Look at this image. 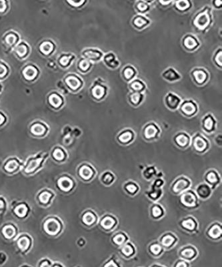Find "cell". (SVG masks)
<instances>
[{
    "label": "cell",
    "instance_id": "obj_56",
    "mask_svg": "<svg viewBox=\"0 0 222 267\" xmlns=\"http://www.w3.org/2000/svg\"><path fill=\"white\" fill-rule=\"evenodd\" d=\"M138 8L140 9V10L144 11V10H145L146 9H147V6H146L145 4L144 3H140L138 5Z\"/></svg>",
    "mask_w": 222,
    "mask_h": 267
},
{
    "label": "cell",
    "instance_id": "obj_31",
    "mask_svg": "<svg viewBox=\"0 0 222 267\" xmlns=\"http://www.w3.org/2000/svg\"><path fill=\"white\" fill-rule=\"evenodd\" d=\"M182 225L184 228L189 230H193L195 228V223L192 219L184 220L182 222Z\"/></svg>",
    "mask_w": 222,
    "mask_h": 267
},
{
    "label": "cell",
    "instance_id": "obj_2",
    "mask_svg": "<svg viewBox=\"0 0 222 267\" xmlns=\"http://www.w3.org/2000/svg\"><path fill=\"white\" fill-rule=\"evenodd\" d=\"M58 185L62 190L69 191L73 186V182L69 178L64 177L59 180Z\"/></svg>",
    "mask_w": 222,
    "mask_h": 267
},
{
    "label": "cell",
    "instance_id": "obj_54",
    "mask_svg": "<svg viewBox=\"0 0 222 267\" xmlns=\"http://www.w3.org/2000/svg\"><path fill=\"white\" fill-rule=\"evenodd\" d=\"M127 190L129 192H130L131 193H134V192L137 190V187L134 185H130L127 186Z\"/></svg>",
    "mask_w": 222,
    "mask_h": 267
},
{
    "label": "cell",
    "instance_id": "obj_47",
    "mask_svg": "<svg viewBox=\"0 0 222 267\" xmlns=\"http://www.w3.org/2000/svg\"><path fill=\"white\" fill-rule=\"evenodd\" d=\"M124 75H125L126 78L128 79L130 78L134 75V71H133V69H131V68H127L126 69L125 72H124Z\"/></svg>",
    "mask_w": 222,
    "mask_h": 267
},
{
    "label": "cell",
    "instance_id": "obj_49",
    "mask_svg": "<svg viewBox=\"0 0 222 267\" xmlns=\"http://www.w3.org/2000/svg\"><path fill=\"white\" fill-rule=\"evenodd\" d=\"M80 67L83 70H86V69H87L88 68L90 67V63H89L87 61L83 60L80 64Z\"/></svg>",
    "mask_w": 222,
    "mask_h": 267
},
{
    "label": "cell",
    "instance_id": "obj_33",
    "mask_svg": "<svg viewBox=\"0 0 222 267\" xmlns=\"http://www.w3.org/2000/svg\"><path fill=\"white\" fill-rule=\"evenodd\" d=\"M50 197H51V194L50 193H48L47 192H43V193H42L40 195H39V200H40L41 202L43 204H46L47 203Z\"/></svg>",
    "mask_w": 222,
    "mask_h": 267
},
{
    "label": "cell",
    "instance_id": "obj_5",
    "mask_svg": "<svg viewBox=\"0 0 222 267\" xmlns=\"http://www.w3.org/2000/svg\"><path fill=\"white\" fill-rule=\"evenodd\" d=\"M24 77L28 79V80H32L35 78L37 76V70L36 69L32 66L27 67L24 71Z\"/></svg>",
    "mask_w": 222,
    "mask_h": 267
},
{
    "label": "cell",
    "instance_id": "obj_26",
    "mask_svg": "<svg viewBox=\"0 0 222 267\" xmlns=\"http://www.w3.org/2000/svg\"><path fill=\"white\" fill-rule=\"evenodd\" d=\"M28 51V48L25 45H20L16 48V52L20 57H24L26 55Z\"/></svg>",
    "mask_w": 222,
    "mask_h": 267
},
{
    "label": "cell",
    "instance_id": "obj_50",
    "mask_svg": "<svg viewBox=\"0 0 222 267\" xmlns=\"http://www.w3.org/2000/svg\"><path fill=\"white\" fill-rule=\"evenodd\" d=\"M112 180H113V177H112V175L109 174H105V176H104V182L105 183H106V184H109V183H110L112 181Z\"/></svg>",
    "mask_w": 222,
    "mask_h": 267
},
{
    "label": "cell",
    "instance_id": "obj_9",
    "mask_svg": "<svg viewBox=\"0 0 222 267\" xmlns=\"http://www.w3.org/2000/svg\"><path fill=\"white\" fill-rule=\"evenodd\" d=\"M40 162H41L40 159H36V160H32L29 163L28 166H27V168H26L25 172H28V173H29V172H32L34 171V170L39 166V164H40Z\"/></svg>",
    "mask_w": 222,
    "mask_h": 267
},
{
    "label": "cell",
    "instance_id": "obj_1",
    "mask_svg": "<svg viewBox=\"0 0 222 267\" xmlns=\"http://www.w3.org/2000/svg\"><path fill=\"white\" fill-rule=\"evenodd\" d=\"M44 229L49 234L55 235L59 233L60 230V224L56 219L50 218L46 222L45 225H44Z\"/></svg>",
    "mask_w": 222,
    "mask_h": 267
},
{
    "label": "cell",
    "instance_id": "obj_40",
    "mask_svg": "<svg viewBox=\"0 0 222 267\" xmlns=\"http://www.w3.org/2000/svg\"><path fill=\"white\" fill-rule=\"evenodd\" d=\"M164 76H165L167 79H168V80H175L177 77L175 73L172 70H169L168 72H166V73L164 74Z\"/></svg>",
    "mask_w": 222,
    "mask_h": 267
},
{
    "label": "cell",
    "instance_id": "obj_41",
    "mask_svg": "<svg viewBox=\"0 0 222 267\" xmlns=\"http://www.w3.org/2000/svg\"><path fill=\"white\" fill-rule=\"evenodd\" d=\"M151 251H152L155 255H158V254L161 252L162 248L160 247V246H159L158 244H154L152 245V247L150 248Z\"/></svg>",
    "mask_w": 222,
    "mask_h": 267
},
{
    "label": "cell",
    "instance_id": "obj_19",
    "mask_svg": "<svg viewBox=\"0 0 222 267\" xmlns=\"http://www.w3.org/2000/svg\"><path fill=\"white\" fill-rule=\"evenodd\" d=\"M53 45L50 42H44L40 46V50L41 51L43 52V54H48L51 52V51L53 50Z\"/></svg>",
    "mask_w": 222,
    "mask_h": 267
},
{
    "label": "cell",
    "instance_id": "obj_3",
    "mask_svg": "<svg viewBox=\"0 0 222 267\" xmlns=\"http://www.w3.org/2000/svg\"><path fill=\"white\" fill-rule=\"evenodd\" d=\"M210 22V18L207 14H202L199 15L196 20H195V24L198 26L199 28H204Z\"/></svg>",
    "mask_w": 222,
    "mask_h": 267
},
{
    "label": "cell",
    "instance_id": "obj_53",
    "mask_svg": "<svg viewBox=\"0 0 222 267\" xmlns=\"http://www.w3.org/2000/svg\"><path fill=\"white\" fill-rule=\"evenodd\" d=\"M7 69L3 65H0V77H3L6 74Z\"/></svg>",
    "mask_w": 222,
    "mask_h": 267
},
{
    "label": "cell",
    "instance_id": "obj_4",
    "mask_svg": "<svg viewBox=\"0 0 222 267\" xmlns=\"http://www.w3.org/2000/svg\"><path fill=\"white\" fill-rule=\"evenodd\" d=\"M181 202L184 205L188 207H193L195 203V198L193 194L186 193L181 197Z\"/></svg>",
    "mask_w": 222,
    "mask_h": 267
},
{
    "label": "cell",
    "instance_id": "obj_58",
    "mask_svg": "<svg viewBox=\"0 0 222 267\" xmlns=\"http://www.w3.org/2000/svg\"><path fill=\"white\" fill-rule=\"evenodd\" d=\"M116 266V265H115V264H114L113 261H110V262H109V263H108V264H107V265H105V266Z\"/></svg>",
    "mask_w": 222,
    "mask_h": 267
},
{
    "label": "cell",
    "instance_id": "obj_25",
    "mask_svg": "<svg viewBox=\"0 0 222 267\" xmlns=\"http://www.w3.org/2000/svg\"><path fill=\"white\" fill-rule=\"evenodd\" d=\"M84 54H85V56L87 57V58H90L91 60L99 59L101 56V54L99 53V52L94 51H87Z\"/></svg>",
    "mask_w": 222,
    "mask_h": 267
},
{
    "label": "cell",
    "instance_id": "obj_38",
    "mask_svg": "<svg viewBox=\"0 0 222 267\" xmlns=\"http://www.w3.org/2000/svg\"><path fill=\"white\" fill-rule=\"evenodd\" d=\"M125 240H126L125 236L122 234H119V235H117L116 236H115L113 238V241L117 244H122L124 243V241H125Z\"/></svg>",
    "mask_w": 222,
    "mask_h": 267
},
{
    "label": "cell",
    "instance_id": "obj_22",
    "mask_svg": "<svg viewBox=\"0 0 222 267\" xmlns=\"http://www.w3.org/2000/svg\"><path fill=\"white\" fill-rule=\"evenodd\" d=\"M17 166H18V163L17 162V161L13 160L8 162L5 166V168L8 172H13L17 168Z\"/></svg>",
    "mask_w": 222,
    "mask_h": 267
},
{
    "label": "cell",
    "instance_id": "obj_35",
    "mask_svg": "<svg viewBox=\"0 0 222 267\" xmlns=\"http://www.w3.org/2000/svg\"><path fill=\"white\" fill-rule=\"evenodd\" d=\"M17 40V37L14 34H10L7 36L6 38V41L8 45H14V43L16 42Z\"/></svg>",
    "mask_w": 222,
    "mask_h": 267
},
{
    "label": "cell",
    "instance_id": "obj_44",
    "mask_svg": "<svg viewBox=\"0 0 222 267\" xmlns=\"http://www.w3.org/2000/svg\"><path fill=\"white\" fill-rule=\"evenodd\" d=\"M207 180L211 183H215L217 181V178L214 173L211 172L208 174Z\"/></svg>",
    "mask_w": 222,
    "mask_h": 267
},
{
    "label": "cell",
    "instance_id": "obj_27",
    "mask_svg": "<svg viewBox=\"0 0 222 267\" xmlns=\"http://www.w3.org/2000/svg\"><path fill=\"white\" fill-rule=\"evenodd\" d=\"M184 44L187 47L192 49V48H193L196 46L197 43H196V42L195 41L194 39H193L192 38L189 37V38L185 39V40L184 42Z\"/></svg>",
    "mask_w": 222,
    "mask_h": 267
},
{
    "label": "cell",
    "instance_id": "obj_13",
    "mask_svg": "<svg viewBox=\"0 0 222 267\" xmlns=\"http://www.w3.org/2000/svg\"><path fill=\"white\" fill-rule=\"evenodd\" d=\"M194 146L198 151H202L206 148V143L201 138H197L194 142Z\"/></svg>",
    "mask_w": 222,
    "mask_h": 267
},
{
    "label": "cell",
    "instance_id": "obj_21",
    "mask_svg": "<svg viewBox=\"0 0 222 267\" xmlns=\"http://www.w3.org/2000/svg\"><path fill=\"white\" fill-rule=\"evenodd\" d=\"M168 106L171 108H175L179 104V99L174 96H170L167 99Z\"/></svg>",
    "mask_w": 222,
    "mask_h": 267
},
{
    "label": "cell",
    "instance_id": "obj_39",
    "mask_svg": "<svg viewBox=\"0 0 222 267\" xmlns=\"http://www.w3.org/2000/svg\"><path fill=\"white\" fill-rule=\"evenodd\" d=\"M181 254L185 258H188V259H190V258H192L194 255V252L192 249L188 248L184 250L183 252H182Z\"/></svg>",
    "mask_w": 222,
    "mask_h": 267
},
{
    "label": "cell",
    "instance_id": "obj_14",
    "mask_svg": "<svg viewBox=\"0 0 222 267\" xmlns=\"http://www.w3.org/2000/svg\"><path fill=\"white\" fill-rule=\"evenodd\" d=\"M95 216L90 212H87L83 215V221L86 225H91L95 222Z\"/></svg>",
    "mask_w": 222,
    "mask_h": 267
},
{
    "label": "cell",
    "instance_id": "obj_55",
    "mask_svg": "<svg viewBox=\"0 0 222 267\" xmlns=\"http://www.w3.org/2000/svg\"><path fill=\"white\" fill-rule=\"evenodd\" d=\"M69 58H68V57H63V58L60 60V63L63 65H66L69 62Z\"/></svg>",
    "mask_w": 222,
    "mask_h": 267
},
{
    "label": "cell",
    "instance_id": "obj_6",
    "mask_svg": "<svg viewBox=\"0 0 222 267\" xmlns=\"http://www.w3.org/2000/svg\"><path fill=\"white\" fill-rule=\"evenodd\" d=\"M79 174H80V176L83 179H85V180H88V179H90L91 177L93 172L90 167H88L87 166H83L80 169Z\"/></svg>",
    "mask_w": 222,
    "mask_h": 267
},
{
    "label": "cell",
    "instance_id": "obj_57",
    "mask_svg": "<svg viewBox=\"0 0 222 267\" xmlns=\"http://www.w3.org/2000/svg\"><path fill=\"white\" fill-rule=\"evenodd\" d=\"M216 61L219 64L221 65V52H220V54H217L216 57Z\"/></svg>",
    "mask_w": 222,
    "mask_h": 267
},
{
    "label": "cell",
    "instance_id": "obj_15",
    "mask_svg": "<svg viewBox=\"0 0 222 267\" xmlns=\"http://www.w3.org/2000/svg\"><path fill=\"white\" fill-rule=\"evenodd\" d=\"M49 101H50V103L53 106L56 108L60 106L62 102L61 98L56 94H52L51 96H50V98H49Z\"/></svg>",
    "mask_w": 222,
    "mask_h": 267
},
{
    "label": "cell",
    "instance_id": "obj_42",
    "mask_svg": "<svg viewBox=\"0 0 222 267\" xmlns=\"http://www.w3.org/2000/svg\"><path fill=\"white\" fill-rule=\"evenodd\" d=\"M68 2L73 6H79L83 3L85 0H67Z\"/></svg>",
    "mask_w": 222,
    "mask_h": 267
},
{
    "label": "cell",
    "instance_id": "obj_16",
    "mask_svg": "<svg viewBox=\"0 0 222 267\" xmlns=\"http://www.w3.org/2000/svg\"><path fill=\"white\" fill-rule=\"evenodd\" d=\"M45 131L46 129L44 126L39 124L33 125L32 128V132L35 135H42L45 132Z\"/></svg>",
    "mask_w": 222,
    "mask_h": 267
},
{
    "label": "cell",
    "instance_id": "obj_18",
    "mask_svg": "<svg viewBox=\"0 0 222 267\" xmlns=\"http://www.w3.org/2000/svg\"><path fill=\"white\" fill-rule=\"evenodd\" d=\"M27 211H28V208L25 204L19 205L15 210L16 214L20 217L25 216L26 215V213H27Z\"/></svg>",
    "mask_w": 222,
    "mask_h": 267
},
{
    "label": "cell",
    "instance_id": "obj_7",
    "mask_svg": "<svg viewBox=\"0 0 222 267\" xmlns=\"http://www.w3.org/2000/svg\"><path fill=\"white\" fill-rule=\"evenodd\" d=\"M188 186V182L184 180H180L175 183L174 186V190L175 192H180L185 190Z\"/></svg>",
    "mask_w": 222,
    "mask_h": 267
},
{
    "label": "cell",
    "instance_id": "obj_52",
    "mask_svg": "<svg viewBox=\"0 0 222 267\" xmlns=\"http://www.w3.org/2000/svg\"><path fill=\"white\" fill-rule=\"evenodd\" d=\"M132 87L136 90H140L143 88V86H142L141 84H140L139 82H135L133 84Z\"/></svg>",
    "mask_w": 222,
    "mask_h": 267
},
{
    "label": "cell",
    "instance_id": "obj_59",
    "mask_svg": "<svg viewBox=\"0 0 222 267\" xmlns=\"http://www.w3.org/2000/svg\"><path fill=\"white\" fill-rule=\"evenodd\" d=\"M4 120H5V118H4V117L2 115L0 114V125L3 123Z\"/></svg>",
    "mask_w": 222,
    "mask_h": 267
},
{
    "label": "cell",
    "instance_id": "obj_46",
    "mask_svg": "<svg viewBox=\"0 0 222 267\" xmlns=\"http://www.w3.org/2000/svg\"><path fill=\"white\" fill-rule=\"evenodd\" d=\"M152 213L155 217H158L162 214V211L159 207H154L152 210Z\"/></svg>",
    "mask_w": 222,
    "mask_h": 267
},
{
    "label": "cell",
    "instance_id": "obj_34",
    "mask_svg": "<svg viewBox=\"0 0 222 267\" xmlns=\"http://www.w3.org/2000/svg\"><path fill=\"white\" fill-rule=\"evenodd\" d=\"M132 138V135L130 132H126L123 134H122L119 136V140L122 142H127L130 140Z\"/></svg>",
    "mask_w": 222,
    "mask_h": 267
},
{
    "label": "cell",
    "instance_id": "obj_45",
    "mask_svg": "<svg viewBox=\"0 0 222 267\" xmlns=\"http://www.w3.org/2000/svg\"><path fill=\"white\" fill-rule=\"evenodd\" d=\"M204 125H205V127H206V129L211 130L212 128V126H213V121L211 120V118H207L205 121V124H204Z\"/></svg>",
    "mask_w": 222,
    "mask_h": 267
},
{
    "label": "cell",
    "instance_id": "obj_17",
    "mask_svg": "<svg viewBox=\"0 0 222 267\" xmlns=\"http://www.w3.org/2000/svg\"><path fill=\"white\" fill-rule=\"evenodd\" d=\"M209 234L212 238H218L221 234V229L219 226L215 225L210 229Z\"/></svg>",
    "mask_w": 222,
    "mask_h": 267
},
{
    "label": "cell",
    "instance_id": "obj_8",
    "mask_svg": "<svg viewBox=\"0 0 222 267\" xmlns=\"http://www.w3.org/2000/svg\"><path fill=\"white\" fill-rule=\"evenodd\" d=\"M3 233L7 238H11L13 236H14L16 234V229L13 226L7 225L3 228Z\"/></svg>",
    "mask_w": 222,
    "mask_h": 267
},
{
    "label": "cell",
    "instance_id": "obj_28",
    "mask_svg": "<svg viewBox=\"0 0 222 267\" xmlns=\"http://www.w3.org/2000/svg\"><path fill=\"white\" fill-rule=\"evenodd\" d=\"M174 242V238L173 236L170 235H167L164 236L162 239V244L166 247H169L171 245V244Z\"/></svg>",
    "mask_w": 222,
    "mask_h": 267
},
{
    "label": "cell",
    "instance_id": "obj_20",
    "mask_svg": "<svg viewBox=\"0 0 222 267\" xmlns=\"http://www.w3.org/2000/svg\"><path fill=\"white\" fill-rule=\"evenodd\" d=\"M156 133H157V129L155 128V127L153 126H149L147 127V128L145 129V137L148 138L154 137L155 134H156Z\"/></svg>",
    "mask_w": 222,
    "mask_h": 267
},
{
    "label": "cell",
    "instance_id": "obj_64",
    "mask_svg": "<svg viewBox=\"0 0 222 267\" xmlns=\"http://www.w3.org/2000/svg\"><path fill=\"white\" fill-rule=\"evenodd\" d=\"M3 201L0 200V208H3Z\"/></svg>",
    "mask_w": 222,
    "mask_h": 267
},
{
    "label": "cell",
    "instance_id": "obj_32",
    "mask_svg": "<svg viewBox=\"0 0 222 267\" xmlns=\"http://www.w3.org/2000/svg\"><path fill=\"white\" fill-rule=\"evenodd\" d=\"M176 6L180 10H185L189 7V2L187 0H179L176 3Z\"/></svg>",
    "mask_w": 222,
    "mask_h": 267
},
{
    "label": "cell",
    "instance_id": "obj_48",
    "mask_svg": "<svg viewBox=\"0 0 222 267\" xmlns=\"http://www.w3.org/2000/svg\"><path fill=\"white\" fill-rule=\"evenodd\" d=\"M145 23H146V21L144 19L141 18V17H139V18H137L135 20V24L137 26H138V27H141V26L144 25V24H145Z\"/></svg>",
    "mask_w": 222,
    "mask_h": 267
},
{
    "label": "cell",
    "instance_id": "obj_60",
    "mask_svg": "<svg viewBox=\"0 0 222 267\" xmlns=\"http://www.w3.org/2000/svg\"><path fill=\"white\" fill-rule=\"evenodd\" d=\"M171 0H161V2L163 4H168L169 3H170V2Z\"/></svg>",
    "mask_w": 222,
    "mask_h": 267
},
{
    "label": "cell",
    "instance_id": "obj_43",
    "mask_svg": "<svg viewBox=\"0 0 222 267\" xmlns=\"http://www.w3.org/2000/svg\"><path fill=\"white\" fill-rule=\"evenodd\" d=\"M7 7V0H0V13L4 12Z\"/></svg>",
    "mask_w": 222,
    "mask_h": 267
},
{
    "label": "cell",
    "instance_id": "obj_30",
    "mask_svg": "<svg viewBox=\"0 0 222 267\" xmlns=\"http://www.w3.org/2000/svg\"><path fill=\"white\" fill-rule=\"evenodd\" d=\"M194 76L196 78V80L199 82V83H202L204 80H206V76L205 73H203V72H194Z\"/></svg>",
    "mask_w": 222,
    "mask_h": 267
},
{
    "label": "cell",
    "instance_id": "obj_37",
    "mask_svg": "<svg viewBox=\"0 0 222 267\" xmlns=\"http://www.w3.org/2000/svg\"><path fill=\"white\" fill-rule=\"evenodd\" d=\"M54 156L57 160H62L64 158V154L60 149H56L54 152Z\"/></svg>",
    "mask_w": 222,
    "mask_h": 267
},
{
    "label": "cell",
    "instance_id": "obj_24",
    "mask_svg": "<svg viewBox=\"0 0 222 267\" xmlns=\"http://www.w3.org/2000/svg\"><path fill=\"white\" fill-rule=\"evenodd\" d=\"M93 94L97 98H100L104 94V90L103 87L100 86H97L93 90Z\"/></svg>",
    "mask_w": 222,
    "mask_h": 267
},
{
    "label": "cell",
    "instance_id": "obj_51",
    "mask_svg": "<svg viewBox=\"0 0 222 267\" xmlns=\"http://www.w3.org/2000/svg\"><path fill=\"white\" fill-rule=\"evenodd\" d=\"M140 96L139 94H134L131 96V101L133 102V103L137 104L140 101Z\"/></svg>",
    "mask_w": 222,
    "mask_h": 267
},
{
    "label": "cell",
    "instance_id": "obj_12",
    "mask_svg": "<svg viewBox=\"0 0 222 267\" xmlns=\"http://www.w3.org/2000/svg\"><path fill=\"white\" fill-rule=\"evenodd\" d=\"M115 225V221L112 218L106 217L101 222V225L105 229H112Z\"/></svg>",
    "mask_w": 222,
    "mask_h": 267
},
{
    "label": "cell",
    "instance_id": "obj_36",
    "mask_svg": "<svg viewBox=\"0 0 222 267\" xmlns=\"http://www.w3.org/2000/svg\"><path fill=\"white\" fill-rule=\"evenodd\" d=\"M122 252L125 255L130 256L131 255H132L133 252H134V249H133L130 245L127 244L126 246H124L122 248Z\"/></svg>",
    "mask_w": 222,
    "mask_h": 267
},
{
    "label": "cell",
    "instance_id": "obj_63",
    "mask_svg": "<svg viewBox=\"0 0 222 267\" xmlns=\"http://www.w3.org/2000/svg\"><path fill=\"white\" fill-rule=\"evenodd\" d=\"M50 266V265L47 264V263H46V262H44V263H43V264L41 265V266Z\"/></svg>",
    "mask_w": 222,
    "mask_h": 267
},
{
    "label": "cell",
    "instance_id": "obj_23",
    "mask_svg": "<svg viewBox=\"0 0 222 267\" xmlns=\"http://www.w3.org/2000/svg\"><path fill=\"white\" fill-rule=\"evenodd\" d=\"M182 110L185 113H187V114H192V113L195 112V108L192 103H188L184 105L183 108H182Z\"/></svg>",
    "mask_w": 222,
    "mask_h": 267
},
{
    "label": "cell",
    "instance_id": "obj_29",
    "mask_svg": "<svg viewBox=\"0 0 222 267\" xmlns=\"http://www.w3.org/2000/svg\"><path fill=\"white\" fill-rule=\"evenodd\" d=\"M176 142L179 144V145L181 146H184L188 144V139L184 135H180L179 136L177 137Z\"/></svg>",
    "mask_w": 222,
    "mask_h": 267
},
{
    "label": "cell",
    "instance_id": "obj_10",
    "mask_svg": "<svg viewBox=\"0 0 222 267\" xmlns=\"http://www.w3.org/2000/svg\"><path fill=\"white\" fill-rule=\"evenodd\" d=\"M29 240L27 237H25V236L20 238L18 242H17V244H18V246L21 251L27 250L29 246Z\"/></svg>",
    "mask_w": 222,
    "mask_h": 267
},
{
    "label": "cell",
    "instance_id": "obj_11",
    "mask_svg": "<svg viewBox=\"0 0 222 267\" xmlns=\"http://www.w3.org/2000/svg\"><path fill=\"white\" fill-rule=\"evenodd\" d=\"M66 82H67V84L73 90L78 88L79 86H80V82L79 81L78 78H75L74 77L68 78L67 80H66Z\"/></svg>",
    "mask_w": 222,
    "mask_h": 267
},
{
    "label": "cell",
    "instance_id": "obj_61",
    "mask_svg": "<svg viewBox=\"0 0 222 267\" xmlns=\"http://www.w3.org/2000/svg\"><path fill=\"white\" fill-rule=\"evenodd\" d=\"M186 266H187V265H186V264H185L184 262H180V263L177 265V266H179V267H180V266H184V267H185Z\"/></svg>",
    "mask_w": 222,
    "mask_h": 267
},
{
    "label": "cell",
    "instance_id": "obj_62",
    "mask_svg": "<svg viewBox=\"0 0 222 267\" xmlns=\"http://www.w3.org/2000/svg\"><path fill=\"white\" fill-rule=\"evenodd\" d=\"M215 4H216V5L217 6H220L221 5V0H216V1H215Z\"/></svg>",
    "mask_w": 222,
    "mask_h": 267
}]
</instances>
